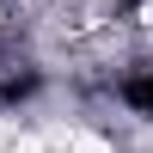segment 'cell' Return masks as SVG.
Instances as JSON below:
<instances>
[{
  "label": "cell",
  "mask_w": 153,
  "mask_h": 153,
  "mask_svg": "<svg viewBox=\"0 0 153 153\" xmlns=\"http://www.w3.org/2000/svg\"><path fill=\"white\" fill-rule=\"evenodd\" d=\"M49 153H110V141H104V135H86V129H68Z\"/></svg>",
  "instance_id": "6da1fadb"
},
{
  "label": "cell",
  "mask_w": 153,
  "mask_h": 153,
  "mask_svg": "<svg viewBox=\"0 0 153 153\" xmlns=\"http://www.w3.org/2000/svg\"><path fill=\"white\" fill-rule=\"evenodd\" d=\"M6 153H49L43 141H19V147H6Z\"/></svg>",
  "instance_id": "7a4b0ae2"
}]
</instances>
